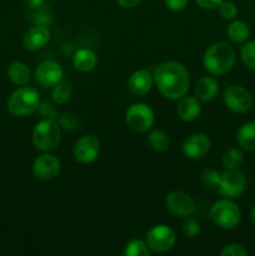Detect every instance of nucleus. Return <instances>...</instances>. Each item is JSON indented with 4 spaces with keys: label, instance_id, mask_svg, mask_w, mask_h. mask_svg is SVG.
Segmentation results:
<instances>
[{
    "label": "nucleus",
    "instance_id": "nucleus-1",
    "mask_svg": "<svg viewBox=\"0 0 255 256\" xmlns=\"http://www.w3.org/2000/svg\"><path fill=\"white\" fill-rule=\"evenodd\" d=\"M152 76L159 92L168 99H182L189 90V72L178 62H165L158 65Z\"/></svg>",
    "mask_w": 255,
    "mask_h": 256
},
{
    "label": "nucleus",
    "instance_id": "nucleus-2",
    "mask_svg": "<svg viewBox=\"0 0 255 256\" xmlns=\"http://www.w3.org/2000/svg\"><path fill=\"white\" fill-rule=\"evenodd\" d=\"M235 50L228 42H215L209 46L202 58L204 69L212 75H224L232 70L235 62Z\"/></svg>",
    "mask_w": 255,
    "mask_h": 256
},
{
    "label": "nucleus",
    "instance_id": "nucleus-3",
    "mask_svg": "<svg viewBox=\"0 0 255 256\" xmlns=\"http://www.w3.org/2000/svg\"><path fill=\"white\" fill-rule=\"evenodd\" d=\"M40 106V95L34 88L22 86L15 90L8 100V110L14 116L32 115Z\"/></svg>",
    "mask_w": 255,
    "mask_h": 256
},
{
    "label": "nucleus",
    "instance_id": "nucleus-4",
    "mask_svg": "<svg viewBox=\"0 0 255 256\" xmlns=\"http://www.w3.org/2000/svg\"><path fill=\"white\" fill-rule=\"evenodd\" d=\"M62 139L60 126L55 120L44 119L35 125L32 130V144L38 150L49 152L56 149Z\"/></svg>",
    "mask_w": 255,
    "mask_h": 256
},
{
    "label": "nucleus",
    "instance_id": "nucleus-5",
    "mask_svg": "<svg viewBox=\"0 0 255 256\" xmlns=\"http://www.w3.org/2000/svg\"><path fill=\"white\" fill-rule=\"evenodd\" d=\"M210 219L216 226L224 230H232L239 225L242 220V212L232 199L219 200L210 209Z\"/></svg>",
    "mask_w": 255,
    "mask_h": 256
},
{
    "label": "nucleus",
    "instance_id": "nucleus-6",
    "mask_svg": "<svg viewBox=\"0 0 255 256\" xmlns=\"http://www.w3.org/2000/svg\"><path fill=\"white\" fill-rule=\"evenodd\" d=\"M125 122L128 126L134 132H148L154 125L155 115L152 108L144 102H135L130 105L125 114Z\"/></svg>",
    "mask_w": 255,
    "mask_h": 256
},
{
    "label": "nucleus",
    "instance_id": "nucleus-7",
    "mask_svg": "<svg viewBox=\"0 0 255 256\" xmlns=\"http://www.w3.org/2000/svg\"><path fill=\"white\" fill-rule=\"evenodd\" d=\"M146 242L152 252H166L175 246L176 235L170 226L159 224L152 226L146 232Z\"/></svg>",
    "mask_w": 255,
    "mask_h": 256
},
{
    "label": "nucleus",
    "instance_id": "nucleus-8",
    "mask_svg": "<svg viewBox=\"0 0 255 256\" xmlns=\"http://www.w3.org/2000/svg\"><path fill=\"white\" fill-rule=\"evenodd\" d=\"M246 188V178L244 172H240L239 169L228 170L222 172L220 176V182L218 185V190L222 196L228 199H236Z\"/></svg>",
    "mask_w": 255,
    "mask_h": 256
},
{
    "label": "nucleus",
    "instance_id": "nucleus-9",
    "mask_svg": "<svg viewBox=\"0 0 255 256\" xmlns=\"http://www.w3.org/2000/svg\"><path fill=\"white\" fill-rule=\"evenodd\" d=\"M225 106L238 114L248 112L252 108V98L246 89L240 85H230L222 95Z\"/></svg>",
    "mask_w": 255,
    "mask_h": 256
},
{
    "label": "nucleus",
    "instance_id": "nucleus-10",
    "mask_svg": "<svg viewBox=\"0 0 255 256\" xmlns=\"http://www.w3.org/2000/svg\"><path fill=\"white\" fill-rule=\"evenodd\" d=\"M165 206L168 212L176 218H189L195 212V202L189 194L180 190L169 192L165 198Z\"/></svg>",
    "mask_w": 255,
    "mask_h": 256
},
{
    "label": "nucleus",
    "instance_id": "nucleus-11",
    "mask_svg": "<svg viewBox=\"0 0 255 256\" xmlns=\"http://www.w3.org/2000/svg\"><path fill=\"white\" fill-rule=\"evenodd\" d=\"M62 162L55 155L45 152L39 155L32 162V174L39 180H52L59 175Z\"/></svg>",
    "mask_w": 255,
    "mask_h": 256
},
{
    "label": "nucleus",
    "instance_id": "nucleus-12",
    "mask_svg": "<svg viewBox=\"0 0 255 256\" xmlns=\"http://www.w3.org/2000/svg\"><path fill=\"white\" fill-rule=\"evenodd\" d=\"M100 142L94 135H84L74 145L72 154L76 162L82 164H90L99 156Z\"/></svg>",
    "mask_w": 255,
    "mask_h": 256
},
{
    "label": "nucleus",
    "instance_id": "nucleus-13",
    "mask_svg": "<svg viewBox=\"0 0 255 256\" xmlns=\"http://www.w3.org/2000/svg\"><path fill=\"white\" fill-rule=\"evenodd\" d=\"M210 146H212V142L206 134L195 132V134L189 135L182 142V152L188 159L199 160L209 152Z\"/></svg>",
    "mask_w": 255,
    "mask_h": 256
},
{
    "label": "nucleus",
    "instance_id": "nucleus-14",
    "mask_svg": "<svg viewBox=\"0 0 255 256\" xmlns=\"http://www.w3.org/2000/svg\"><path fill=\"white\" fill-rule=\"evenodd\" d=\"M64 70L62 65L52 60H45L40 62L35 69V79L42 86L52 88L62 82Z\"/></svg>",
    "mask_w": 255,
    "mask_h": 256
},
{
    "label": "nucleus",
    "instance_id": "nucleus-15",
    "mask_svg": "<svg viewBox=\"0 0 255 256\" xmlns=\"http://www.w3.org/2000/svg\"><path fill=\"white\" fill-rule=\"evenodd\" d=\"M154 84V76L146 69H140L132 72L128 80V89L136 96L146 95Z\"/></svg>",
    "mask_w": 255,
    "mask_h": 256
},
{
    "label": "nucleus",
    "instance_id": "nucleus-16",
    "mask_svg": "<svg viewBox=\"0 0 255 256\" xmlns=\"http://www.w3.org/2000/svg\"><path fill=\"white\" fill-rule=\"evenodd\" d=\"M50 40V30L42 25H36L28 30L22 36V45L29 52L42 49Z\"/></svg>",
    "mask_w": 255,
    "mask_h": 256
},
{
    "label": "nucleus",
    "instance_id": "nucleus-17",
    "mask_svg": "<svg viewBox=\"0 0 255 256\" xmlns=\"http://www.w3.org/2000/svg\"><path fill=\"white\" fill-rule=\"evenodd\" d=\"M178 116L182 122H194L202 112V105L195 96H182L176 106Z\"/></svg>",
    "mask_w": 255,
    "mask_h": 256
},
{
    "label": "nucleus",
    "instance_id": "nucleus-18",
    "mask_svg": "<svg viewBox=\"0 0 255 256\" xmlns=\"http://www.w3.org/2000/svg\"><path fill=\"white\" fill-rule=\"evenodd\" d=\"M219 92V82L212 76H204L198 80L195 85V96L200 102H212Z\"/></svg>",
    "mask_w": 255,
    "mask_h": 256
},
{
    "label": "nucleus",
    "instance_id": "nucleus-19",
    "mask_svg": "<svg viewBox=\"0 0 255 256\" xmlns=\"http://www.w3.org/2000/svg\"><path fill=\"white\" fill-rule=\"evenodd\" d=\"M98 56L95 54L94 50L89 49V48H82L78 49L74 52L72 56V64H74L75 69L82 72H89L96 66Z\"/></svg>",
    "mask_w": 255,
    "mask_h": 256
},
{
    "label": "nucleus",
    "instance_id": "nucleus-20",
    "mask_svg": "<svg viewBox=\"0 0 255 256\" xmlns=\"http://www.w3.org/2000/svg\"><path fill=\"white\" fill-rule=\"evenodd\" d=\"M8 76L14 84L24 86L32 79V72L29 66L22 62H14L8 68Z\"/></svg>",
    "mask_w": 255,
    "mask_h": 256
},
{
    "label": "nucleus",
    "instance_id": "nucleus-21",
    "mask_svg": "<svg viewBox=\"0 0 255 256\" xmlns=\"http://www.w3.org/2000/svg\"><path fill=\"white\" fill-rule=\"evenodd\" d=\"M238 144L245 150H255V122H244L236 132Z\"/></svg>",
    "mask_w": 255,
    "mask_h": 256
},
{
    "label": "nucleus",
    "instance_id": "nucleus-22",
    "mask_svg": "<svg viewBox=\"0 0 255 256\" xmlns=\"http://www.w3.org/2000/svg\"><path fill=\"white\" fill-rule=\"evenodd\" d=\"M226 35L232 42H244L250 36V28L242 20H234L226 29Z\"/></svg>",
    "mask_w": 255,
    "mask_h": 256
},
{
    "label": "nucleus",
    "instance_id": "nucleus-23",
    "mask_svg": "<svg viewBox=\"0 0 255 256\" xmlns=\"http://www.w3.org/2000/svg\"><path fill=\"white\" fill-rule=\"evenodd\" d=\"M149 145L152 146V150L158 152H164L169 149L170 139L169 135L164 132L162 130H154L149 134Z\"/></svg>",
    "mask_w": 255,
    "mask_h": 256
},
{
    "label": "nucleus",
    "instance_id": "nucleus-24",
    "mask_svg": "<svg viewBox=\"0 0 255 256\" xmlns=\"http://www.w3.org/2000/svg\"><path fill=\"white\" fill-rule=\"evenodd\" d=\"M222 165L226 168L228 170L239 169L240 165L244 162V154L242 150L236 149V148H232V149L226 150L222 155Z\"/></svg>",
    "mask_w": 255,
    "mask_h": 256
},
{
    "label": "nucleus",
    "instance_id": "nucleus-25",
    "mask_svg": "<svg viewBox=\"0 0 255 256\" xmlns=\"http://www.w3.org/2000/svg\"><path fill=\"white\" fill-rule=\"evenodd\" d=\"M150 248L148 246V242L140 239H132L125 245L124 255L125 256H149Z\"/></svg>",
    "mask_w": 255,
    "mask_h": 256
},
{
    "label": "nucleus",
    "instance_id": "nucleus-26",
    "mask_svg": "<svg viewBox=\"0 0 255 256\" xmlns=\"http://www.w3.org/2000/svg\"><path fill=\"white\" fill-rule=\"evenodd\" d=\"M72 85L69 82H60L59 84H56L54 86L52 92V98L54 100L55 104H59L62 105L65 102H68L72 98Z\"/></svg>",
    "mask_w": 255,
    "mask_h": 256
},
{
    "label": "nucleus",
    "instance_id": "nucleus-27",
    "mask_svg": "<svg viewBox=\"0 0 255 256\" xmlns=\"http://www.w3.org/2000/svg\"><path fill=\"white\" fill-rule=\"evenodd\" d=\"M242 62L248 69L255 70V40L245 42L240 50Z\"/></svg>",
    "mask_w": 255,
    "mask_h": 256
},
{
    "label": "nucleus",
    "instance_id": "nucleus-28",
    "mask_svg": "<svg viewBox=\"0 0 255 256\" xmlns=\"http://www.w3.org/2000/svg\"><path fill=\"white\" fill-rule=\"evenodd\" d=\"M220 176H222V174H220L218 170L205 169L204 172H202V175H200V182H202V184L204 185V186L216 188L218 189V185H219L220 182Z\"/></svg>",
    "mask_w": 255,
    "mask_h": 256
},
{
    "label": "nucleus",
    "instance_id": "nucleus-29",
    "mask_svg": "<svg viewBox=\"0 0 255 256\" xmlns=\"http://www.w3.org/2000/svg\"><path fill=\"white\" fill-rule=\"evenodd\" d=\"M182 232H184V235L186 238H189V239H194V238H196L198 235L200 234V222H198L196 219H194V218H185L184 222H182Z\"/></svg>",
    "mask_w": 255,
    "mask_h": 256
},
{
    "label": "nucleus",
    "instance_id": "nucleus-30",
    "mask_svg": "<svg viewBox=\"0 0 255 256\" xmlns=\"http://www.w3.org/2000/svg\"><path fill=\"white\" fill-rule=\"evenodd\" d=\"M218 9H219L220 16L225 20H232L238 15L236 5L232 2H222Z\"/></svg>",
    "mask_w": 255,
    "mask_h": 256
},
{
    "label": "nucleus",
    "instance_id": "nucleus-31",
    "mask_svg": "<svg viewBox=\"0 0 255 256\" xmlns=\"http://www.w3.org/2000/svg\"><path fill=\"white\" fill-rule=\"evenodd\" d=\"M222 256H246L248 252L242 245L236 244V242H232V244L225 245L220 252Z\"/></svg>",
    "mask_w": 255,
    "mask_h": 256
},
{
    "label": "nucleus",
    "instance_id": "nucleus-32",
    "mask_svg": "<svg viewBox=\"0 0 255 256\" xmlns=\"http://www.w3.org/2000/svg\"><path fill=\"white\" fill-rule=\"evenodd\" d=\"M165 5L169 8L172 12H182V9H185L189 2V0H164Z\"/></svg>",
    "mask_w": 255,
    "mask_h": 256
},
{
    "label": "nucleus",
    "instance_id": "nucleus-33",
    "mask_svg": "<svg viewBox=\"0 0 255 256\" xmlns=\"http://www.w3.org/2000/svg\"><path fill=\"white\" fill-rule=\"evenodd\" d=\"M222 2H224V0H195V2H196L200 8L208 10L218 9Z\"/></svg>",
    "mask_w": 255,
    "mask_h": 256
},
{
    "label": "nucleus",
    "instance_id": "nucleus-34",
    "mask_svg": "<svg viewBox=\"0 0 255 256\" xmlns=\"http://www.w3.org/2000/svg\"><path fill=\"white\" fill-rule=\"evenodd\" d=\"M118 4L122 8H125V9H130V8H134L139 4L142 0H116Z\"/></svg>",
    "mask_w": 255,
    "mask_h": 256
},
{
    "label": "nucleus",
    "instance_id": "nucleus-35",
    "mask_svg": "<svg viewBox=\"0 0 255 256\" xmlns=\"http://www.w3.org/2000/svg\"><path fill=\"white\" fill-rule=\"evenodd\" d=\"M22 2L30 9H38L44 4V0H22Z\"/></svg>",
    "mask_w": 255,
    "mask_h": 256
},
{
    "label": "nucleus",
    "instance_id": "nucleus-36",
    "mask_svg": "<svg viewBox=\"0 0 255 256\" xmlns=\"http://www.w3.org/2000/svg\"><path fill=\"white\" fill-rule=\"evenodd\" d=\"M249 219H250V222H252V224L255 225V205H254V206L252 208V209H250V212H249Z\"/></svg>",
    "mask_w": 255,
    "mask_h": 256
}]
</instances>
